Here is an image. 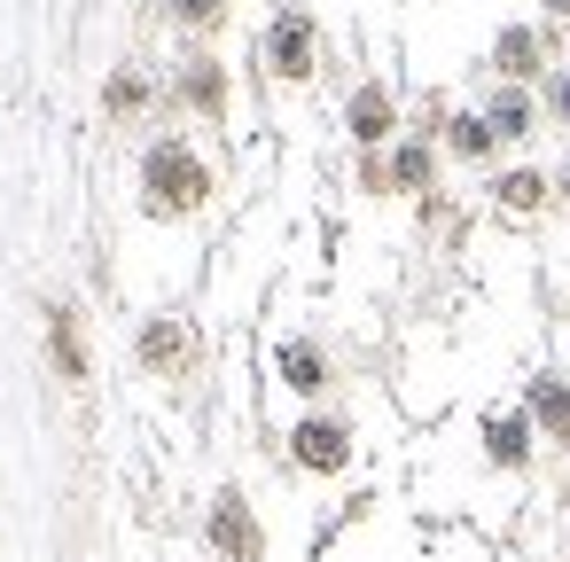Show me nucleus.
Returning a JSON list of instances; mask_svg holds the SVG:
<instances>
[{"label": "nucleus", "mask_w": 570, "mask_h": 562, "mask_svg": "<svg viewBox=\"0 0 570 562\" xmlns=\"http://www.w3.org/2000/svg\"><path fill=\"white\" fill-rule=\"evenodd\" d=\"M531 445H539V430H531V414H523V406L484 414V461H492L500 476H523V469H531Z\"/></svg>", "instance_id": "obj_12"}, {"label": "nucleus", "mask_w": 570, "mask_h": 562, "mask_svg": "<svg viewBox=\"0 0 570 562\" xmlns=\"http://www.w3.org/2000/svg\"><path fill=\"white\" fill-rule=\"evenodd\" d=\"M547 196H554V180H547L539 165H508V172L492 180V204H500V211H515V219L547 211Z\"/></svg>", "instance_id": "obj_15"}, {"label": "nucleus", "mask_w": 570, "mask_h": 562, "mask_svg": "<svg viewBox=\"0 0 570 562\" xmlns=\"http://www.w3.org/2000/svg\"><path fill=\"white\" fill-rule=\"evenodd\" d=\"M165 9H173V24H180V32L212 40V32L227 24V9H235V0H165Z\"/></svg>", "instance_id": "obj_18"}, {"label": "nucleus", "mask_w": 570, "mask_h": 562, "mask_svg": "<svg viewBox=\"0 0 570 562\" xmlns=\"http://www.w3.org/2000/svg\"><path fill=\"white\" fill-rule=\"evenodd\" d=\"M492 71H500V87H547V32L539 24H500L492 32Z\"/></svg>", "instance_id": "obj_6"}, {"label": "nucleus", "mask_w": 570, "mask_h": 562, "mask_svg": "<svg viewBox=\"0 0 570 562\" xmlns=\"http://www.w3.org/2000/svg\"><path fill=\"white\" fill-rule=\"evenodd\" d=\"M266 71L282 79V87H305L313 79V63H321V24L305 17V9H282L274 24H266Z\"/></svg>", "instance_id": "obj_2"}, {"label": "nucleus", "mask_w": 570, "mask_h": 562, "mask_svg": "<svg viewBox=\"0 0 570 562\" xmlns=\"http://www.w3.org/2000/svg\"><path fill=\"white\" fill-rule=\"evenodd\" d=\"M134 359H141L149 375L180 383V375L196 367V328H188L180 313H149V321H141V336H134Z\"/></svg>", "instance_id": "obj_4"}, {"label": "nucleus", "mask_w": 570, "mask_h": 562, "mask_svg": "<svg viewBox=\"0 0 570 562\" xmlns=\"http://www.w3.org/2000/svg\"><path fill=\"white\" fill-rule=\"evenodd\" d=\"M204 539H212L227 562H266V531H258V515H250V500H243L235 484L212 500V515H204Z\"/></svg>", "instance_id": "obj_5"}, {"label": "nucleus", "mask_w": 570, "mask_h": 562, "mask_svg": "<svg viewBox=\"0 0 570 562\" xmlns=\"http://www.w3.org/2000/svg\"><path fill=\"white\" fill-rule=\"evenodd\" d=\"M476 110H484V126H492L500 141H531V134H539V95H531V87H492Z\"/></svg>", "instance_id": "obj_13"}, {"label": "nucleus", "mask_w": 570, "mask_h": 562, "mask_svg": "<svg viewBox=\"0 0 570 562\" xmlns=\"http://www.w3.org/2000/svg\"><path fill=\"white\" fill-rule=\"evenodd\" d=\"M383 196H438V141L430 134H399L383 149Z\"/></svg>", "instance_id": "obj_8"}, {"label": "nucleus", "mask_w": 570, "mask_h": 562, "mask_svg": "<svg viewBox=\"0 0 570 562\" xmlns=\"http://www.w3.org/2000/svg\"><path fill=\"white\" fill-rule=\"evenodd\" d=\"M204 204H212V165L180 134H157L141 149V211L149 219H196Z\"/></svg>", "instance_id": "obj_1"}, {"label": "nucleus", "mask_w": 570, "mask_h": 562, "mask_svg": "<svg viewBox=\"0 0 570 562\" xmlns=\"http://www.w3.org/2000/svg\"><path fill=\"white\" fill-rule=\"evenodd\" d=\"M344 126H352V141L375 157V149H391L399 141V95L383 87V79H367V87H352V102H344Z\"/></svg>", "instance_id": "obj_9"}, {"label": "nucleus", "mask_w": 570, "mask_h": 562, "mask_svg": "<svg viewBox=\"0 0 570 562\" xmlns=\"http://www.w3.org/2000/svg\"><path fill=\"white\" fill-rule=\"evenodd\" d=\"M539 9H554V17H562V24H570V0H539Z\"/></svg>", "instance_id": "obj_20"}, {"label": "nucleus", "mask_w": 570, "mask_h": 562, "mask_svg": "<svg viewBox=\"0 0 570 562\" xmlns=\"http://www.w3.org/2000/svg\"><path fill=\"white\" fill-rule=\"evenodd\" d=\"M289 461H297L305 476H344V469H352V422H344V414H305V422L289 430Z\"/></svg>", "instance_id": "obj_3"}, {"label": "nucleus", "mask_w": 570, "mask_h": 562, "mask_svg": "<svg viewBox=\"0 0 570 562\" xmlns=\"http://www.w3.org/2000/svg\"><path fill=\"white\" fill-rule=\"evenodd\" d=\"M173 102H180L188 118H212V126H219V118H227V63H219L212 48H196V56L173 71Z\"/></svg>", "instance_id": "obj_7"}, {"label": "nucleus", "mask_w": 570, "mask_h": 562, "mask_svg": "<svg viewBox=\"0 0 570 562\" xmlns=\"http://www.w3.org/2000/svg\"><path fill=\"white\" fill-rule=\"evenodd\" d=\"M149 102H157L149 71H110V79H102V118H141Z\"/></svg>", "instance_id": "obj_17"}, {"label": "nucleus", "mask_w": 570, "mask_h": 562, "mask_svg": "<svg viewBox=\"0 0 570 562\" xmlns=\"http://www.w3.org/2000/svg\"><path fill=\"white\" fill-rule=\"evenodd\" d=\"M539 110H554V126L570 134V71H547V87H539Z\"/></svg>", "instance_id": "obj_19"}, {"label": "nucleus", "mask_w": 570, "mask_h": 562, "mask_svg": "<svg viewBox=\"0 0 570 562\" xmlns=\"http://www.w3.org/2000/svg\"><path fill=\"white\" fill-rule=\"evenodd\" d=\"M523 414L547 445H570V367H539L523 383Z\"/></svg>", "instance_id": "obj_10"}, {"label": "nucleus", "mask_w": 570, "mask_h": 562, "mask_svg": "<svg viewBox=\"0 0 570 562\" xmlns=\"http://www.w3.org/2000/svg\"><path fill=\"white\" fill-rule=\"evenodd\" d=\"M492 149H500V134L484 126V110H453V118H445V157H461V165H492Z\"/></svg>", "instance_id": "obj_16"}, {"label": "nucleus", "mask_w": 570, "mask_h": 562, "mask_svg": "<svg viewBox=\"0 0 570 562\" xmlns=\"http://www.w3.org/2000/svg\"><path fill=\"white\" fill-rule=\"evenodd\" d=\"M48 359H56L63 383H87V328H79L71 305H48Z\"/></svg>", "instance_id": "obj_14"}, {"label": "nucleus", "mask_w": 570, "mask_h": 562, "mask_svg": "<svg viewBox=\"0 0 570 562\" xmlns=\"http://www.w3.org/2000/svg\"><path fill=\"white\" fill-rule=\"evenodd\" d=\"M554 196H570V165H562V172H554Z\"/></svg>", "instance_id": "obj_21"}, {"label": "nucleus", "mask_w": 570, "mask_h": 562, "mask_svg": "<svg viewBox=\"0 0 570 562\" xmlns=\"http://www.w3.org/2000/svg\"><path fill=\"white\" fill-rule=\"evenodd\" d=\"M274 367H282V383H289L297 398H328V383H336V359H328L321 336H282Z\"/></svg>", "instance_id": "obj_11"}]
</instances>
